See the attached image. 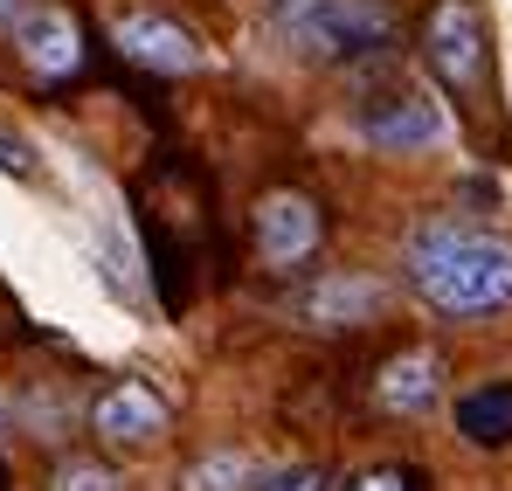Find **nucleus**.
Segmentation results:
<instances>
[{"mask_svg":"<svg viewBox=\"0 0 512 491\" xmlns=\"http://www.w3.org/2000/svg\"><path fill=\"white\" fill-rule=\"evenodd\" d=\"M409 284L450 319H485L512 305V236L436 222L409 249Z\"/></svg>","mask_w":512,"mask_h":491,"instance_id":"obj_1","label":"nucleus"},{"mask_svg":"<svg viewBox=\"0 0 512 491\" xmlns=\"http://www.w3.org/2000/svg\"><path fill=\"white\" fill-rule=\"evenodd\" d=\"M270 14L312 56H367L388 42V14L374 0H270Z\"/></svg>","mask_w":512,"mask_h":491,"instance_id":"obj_2","label":"nucleus"},{"mask_svg":"<svg viewBox=\"0 0 512 491\" xmlns=\"http://www.w3.org/2000/svg\"><path fill=\"white\" fill-rule=\"evenodd\" d=\"M360 132L381 146V153H423L443 139V104L423 90H388L374 104H360Z\"/></svg>","mask_w":512,"mask_h":491,"instance_id":"obj_3","label":"nucleus"},{"mask_svg":"<svg viewBox=\"0 0 512 491\" xmlns=\"http://www.w3.org/2000/svg\"><path fill=\"white\" fill-rule=\"evenodd\" d=\"M111 42L132 56V63H146V70H167V77H187V70H201V42L167 21V14H146V7H132V14H118L111 21Z\"/></svg>","mask_w":512,"mask_h":491,"instance_id":"obj_4","label":"nucleus"},{"mask_svg":"<svg viewBox=\"0 0 512 491\" xmlns=\"http://www.w3.org/2000/svg\"><path fill=\"white\" fill-rule=\"evenodd\" d=\"M14 49H21V63L35 77H70L84 63V35H77V21L63 7H28L14 21Z\"/></svg>","mask_w":512,"mask_h":491,"instance_id":"obj_5","label":"nucleus"},{"mask_svg":"<svg viewBox=\"0 0 512 491\" xmlns=\"http://www.w3.org/2000/svg\"><path fill=\"white\" fill-rule=\"evenodd\" d=\"M429 70L450 83H471L485 70V35H478V14L464 0H443L429 14Z\"/></svg>","mask_w":512,"mask_h":491,"instance_id":"obj_6","label":"nucleus"},{"mask_svg":"<svg viewBox=\"0 0 512 491\" xmlns=\"http://www.w3.org/2000/svg\"><path fill=\"white\" fill-rule=\"evenodd\" d=\"M319 243V215H312V201L305 194H270L263 208H256V249H263V263H305Z\"/></svg>","mask_w":512,"mask_h":491,"instance_id":"obj_7","label":"nucleus"},{"mask_svg":"<svg viewBox=\"0 0 512 491\" xmlns=\"http://www.w3.org/2000/svg\"><path fill=\"white\" fill-rule=\"evenodd\" d=\"M90 422H97L104 443H153V436L167 429V402H160L146 381H118L111 395H97Z\"/></svg>","mask_w":512,"mask_h":491,"instance_id":"obj_8","label":"nucleus"},{"mask_svg":"<svg viewBox=\"0 0 512 491\" xmlns=\"http://www.w3.org/2000/svg\"><path fill=\"white\" fill-rule=\"evenodd\" d=\"M457 429L471 436V443H512V381H492V388H471V395H457Z\"/></svg>","mask_w":512,"mask_h":491,"instance_id":"obj_9","label":"nucleus"},{"mask_svg":"<svg viewBox=\"0 0 512 491\" xmlns=\"http://www.w3.org/2000/svg\"><path fill=\"white\" fill-rule=\"evenodd\" d=\"M436 374H443L436 353H409V360H395V367L381 374V402H388V409H429V402H436Z\"/></svg>","mask_w":512,"mask_h":491,"instance_id":"obj_10","label":"nucleus"},{"mask_svg":"<svg viewBox=\"0 0 512 491\" xmlns=\"http://www.w3.org/2000/svg\"><path fill=\"white\" fill-rule=\"evenodd\" d=\"M367 312H381V291H374V284H353V277H326V284L305 298V319H319V326L367 319Z\"/></svg>","mask_w":512,"mask_h":491,"instance_id":"obj_11","label":"nucleus"},{"mask_svg":"<svg viewBox=\"0 0 512 491\" xmlns=\"http://www.w3.org/2000/svg\"><path fill=\"white\" fill-rule=\"evenodd\" d=\"M187 491H250V457H236V450L201 457V464L187 471Z\"/></svg>","mask_w":512,"mask_h":491,"instance_id":"obj_12","label":"nucleus"},{"mask_svg":"<svg viewBox=\"0 0 512 491\" xmlns=\"http://www.w3.org/2000/svg\"><path fill=\"white\" fill-rule=\"evenodd\" d=\"M49 491H118V478H111L104 464H63V471L49 478Z\"/></svg>","mask_w":512,"mask_h":491,"instance_id":"obj_13","label":"nucleus"},{"mask_svg":"<svg viewBox=\"0 0 512 491\" xmlns=\"http://www.w3.org/2000/svg\"><path fill=\"white\" fill-rule=\"evenodd\" d=\"M0 173H35V153H28V139H7V132H0Z\"/></svg>","mask_w":512,"mask_h":491,"instance_id":"obj_14","label":"nucleus"},{"mask_svg":"<svg viewBox=\"0 0 512 491\" xmlns=\"http://www.w3.org/2000/svg\"><path fill=\"white\" fill-rule=\"evenodd\" d=\"M346 491H416V485H409L402 471H367V478H353Z\"/></svg>","mask_w":512,"mask_h":491,"instance_id":"obj_15","label":"nucleus"},{"mask_svg":"<svg viewBox=\"0 0 512 491\" xmlns=\"http://www.w3.org/2000/svg\"><path fill=\"white\" fill-rule=\"evenodd\" d=\"M263 491H319V471H277L263 478Z\"/></svg>","mask_w":512,"mask_h":491,"instance_id":"obj_16","label":"nucleus"},{"mask_svg":"<svg viewBox=\"0 0 512 491\" xmlns=\"http://www.w3.org/2000/svg\"><path fill=\"white\" fill-rule=\"evenodd\" d=\"M21 14H28V0H0V28H14Z\"/></svg>","mask_w":512,"mask_h":491,"instance_id":"obj_17","label":"nucleus"},{"mask_svg":"<svg viewBox=\"0 0 512 491\" xmlns=\"http://www.w3.org/2000/svg\"><path fill=\"white\" fill-rule=\"evenodd\" d=\"M0 436H7V402H0Z\"/></svg>","mask_w":512,"mask_h":491,"instance_id":"obj_18","label":"nucleus"}]
</instances>
